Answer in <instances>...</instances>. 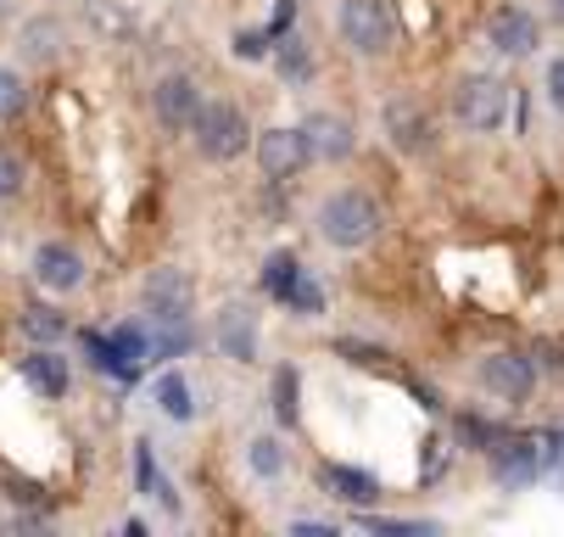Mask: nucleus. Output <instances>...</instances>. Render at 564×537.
Listing matches in <instances>:
<instances>
[{
	"label": "nucleus",
	"instance_id": "0eeeda50",
	"mask_svg": "<svg viewBox=\"0 0 564 537\" xmlns=\"http://www.w3.org/2000/svg\"><path fill=\"white\" fill-rule=\"evenodd\" d=\"M213 342H218L224 358L252 364L258 358V309H252V302H224L218 325H213Z\"/></svg>",
	"mask_w": 564,
	"mask_h": 537
},
{
	"label": "nucleus",
	"instance_id": "6e6552de",
	"mask_svg": "<svg viewBox=\"0 0 564 537\" xmlns=\"http://www.w3.org/2000/svg\"><path fill=\"white\" fill-rule=\"evenodd\" d=\"M151 107H156V123L163 129H191V118L202 107V90H196L191 73H163L156 90H151Z\"/></svg>",
	"mask_w": 564,
	"mask_h": 537
},
{
	"label": "nucleus",
	"instance_id": "7c9ffc66",
	"mask_svg": "<svg viewBox=\"0 0 564 537\" xmlns=\"http://www.w3.org/2000/svg\"><path fill=\"white\" fill-rule=\"evenodd\" d=\"M291 18H296V0H280V12H274V29H269V40H285Z\"/></svg>",
	"mask_w": 564,
	"mask_h": 537
},
{
	"label": "nucleus",
	"instance_id": "a878e982",
	"mask_svg": "<svg viewBox=\"0 0 564 537\" xmlns=\"http://www.w3.org/2000/svg\"><path fill=\"white\" fill-rule=\"evenodd\" d=\"M274 67L285 73V79H296V85H302V79H307V73H313V62H307V51H302L296 40H291V45L280 40V56H274Z\"/></svg>",
	"mask_w": 564,
	"mask_h": 537
},
{
	"label": "nucleus",
	"instance_id": "ddd939ff",
	"mask_svg": "<svg viewBox=\"0 0 564 537\" xmlns=\"http://www.w3.org/2000/svg\"><path fill=\"white\" fill-rule=\"evenodd\" d=\"M34 280L45 291H73V286H85V258H78L67 241H45L34 253Z\"/></svg>",
	"mask_w": 564,
	"mask_h": 537
},
{
	"label": "nucleus",
	"instance_id": "f3484780",
	"mask_svg": "<svg viewBox=\"0 0 564 537\" xmlns=\"http://www.w3.org/2000/svg\"><path fill=\"white\" fill-rule=\"evenodd\" d=\"M325 487H330L336 498L358 504V509L380 504V482H375V476H364V471H352V465H330V471H325Z\"/></svg>",
	"mask_w": 564,
	"mask_h": 537
},
{
	"label": "nucleus",
	"instance_id": "2f4dec72",
	"mask_svg": "<svg viewBox=\"0 0 564 537\" xmlns=\"http://www.w3.org/2000/svg\"><path fill=\"white\" fill-rule=\"evenodd\" d=\"M7 526H12V531H40V526H45V520H40V515H12V520H7Z\"/></svg>",
	"mask_w": 564,
	"mask_h": 537
},
{
	"label": "nucleus",
	"instance_id": "bb28decb",
	"mask_svg": "<svg viewBox=\"0 0 564 537\" xmlns=\"http://www.w3.org/2000/svg\"><path fill=\"white\" fill-rule=\"evenodd\" d=\"M23 191V158H18V151H7V146H0V202H7V196H18Z\"/></svg>",
	"mask_w": 564,
	"mask_h": 537
},
{
	"label": "nucleus",
	"instance_id": "6ab92c4d",
	"mask_svg": "<svg viewBox=\"0 0 564 537\" xmlns=\"http://www.w3.org/2000/svg\"><path fill=\"white\" fill-rule=\"evenodd\" d=\"M56 45H62V29L51 18H40V23L23 29V56L29 62H56Z\"/></svg>",
	"mask_w": 564,
	"mask_h": 537
},
{
	"label": "nucleus",
	"instance_id": "f03ea898",
	"mask_svg": "<svg viewBox=\"0 0 564 537\" xmlns=\"http://www.w3.org/2000/svg\"><path fill=\"white\" fill-rule=\"evenodd\" d=\"M191 135H196V151L207 163H235L240 151H247V112L235 101H202L196 118H191Z\"/></svg>",
	"mask_w": 564,
	"mask_h": 537
},
{
	"label": "nucleus",
	"instance_id": "423d86ee",
	"mask_svg": "<svg viewBox=\"0 0 564 537\" xmlns=\"http://www.w3.org/2000/svg\"><path fill=\"white\" fill-rule=\"evenodd\" d=\"M480 387L503 404H525L531 387H536V369H531L525 353H487L480 358Z\"/></svg>",
	"mask_w": 564,
	"mask_h": 537
},
{
	"label": "nucleus",
	"instance_id": "c756f323",
	"mask_svg": "<svg viewBox=\"0 0 564 537\" xmlns=\"http://www.w3.org/2000/svg\"><path fill=\"white\" fill-rule=\"evenodd\" d=\"M547 101L564 112V56H553V62H547Z\"/></svg>",
	"mask_w": 564,
	"mask_h": 537
},
{
	"label": "nucleus",
	"instance_id": "aec40b11",
	"mask_svg": "<svg viewBox=\"0 0 564 537\" xmlns=\"http://www.w3.org/2000/svg\"><path fill=\"white\" fill-rule=\"evenodd\" d=\"M185 347H191V320H156V336H151L145 358H174Z\"/></svg>",
	"mask_w": 564,
	"mask_h": 537
},
{
	"label": "nucleus",
	"instance_id": "cd10ccee",
	"mask_svg": "<svg viewBox=\"0 0 564 537\" xmlns=\"http://www.w3.org/2000/svg\"><path fill=\"white\" fill-rule=\"evenodd\" d=\"M90 23H96L101 34H107V29H112V34H129V18H123L118 7H107V0H90Z\"/></svg>",
	"mask_w": 564,
	"mask_h": 537
},
{
	"label": "nucleus",
	"instance_id": "a211bd4d",
	"mask_svg": "<svg viewBox=\"0 0 564 537\" xmlns=\"http://www.w3.org/2000/svg\"><path fill=\"white\" fill-rule=\"evenodd\" d=\"M156 409H163L169 420H191L196 415V398H191V380L185 375H156Z\"/></svg>",
	"mask_w": 564,
	"mask_h": 537
},
{
	"label": "nucleus",
	"instance_id": "2eb2a0df",
	"mask_svg": "<svg viewBox=\"0 0 564 537\" xmlns=\"http://www.w3.org/2000/svg\"><path fill=\"white\" fill-rule=\"evenodd\" d=\"M23 380H29L40 398H62L67 393V358H56L51 347H34L23 358Z\"/></svg>",
	"mask_w": 564,
	"mask_h": 537
},
{
	"label": "nucleus",
	"instance_id": "412c9836",
	"mask_svg": "<svg viewBox=\"0 0 564 537\" xmlns=\"http://www.w3.org/2000/svg\"><path fill=\"white\" fill-rule=\"evenodd\" d=\"M23 107H29V85H23V73H18V67H0V123L23 118Z\"/></svg>",
	"mask_w": 564,
	"mask_h": 537
},
{
	"label": "nucleus",
	"instance_id": "39448f33",
	"mask_svg": "<svg viewBox=\"0 0 564 537\" xmlns=\"http://www.w3.org/2000/svg\"><path fill=\"white\" fill-rule=\"evenodd\" d=\"M140 302L151 309V320H191V302H196V286L185 269H151L145 286H140Z\"/></svg>",
	"mask_w": 564,
	"mask_h": 537
},
{
	"label": "nucleus",
	"instance_id": "b1692460",
	"mask_svg": "<svg viewBox=\"0 0 564 537\" xmlns=\"http://www.w3.org/2000/svg\"><path fill=\"white\" fill-rule=\"evenodd\" d=\"M274 415H280V426H296V369L274 375Z\"/></svg>",
	"mask_w": 564,
	"mask_h": 537
},
{
	"label": "nucleus",
	"instance_id": "5701e85b",
	"mask_svg": "<svg viewBox=\"0 0 564 537\" xmlns=\"http://www.w3.org/2000/svg\"><path fill=\"white\" fill-rule=\"evenodd\" d=\"M280 302H285V309H296V314H318V309H325V297H318V286H313L307 275H296V280L280 291Z\"/></svg>",
	"mask_w": 564,
	"mask_h": 537
},
{
	"label": "nucleus",
	"instance_id": "1a4fd4ad",
	"mask_svg": "<svg viewBox=\"0 0 564 537\" xmlns=\"http://www.w3.org/2000/svg\"><path fill=\"white\" fill-rule=\"evenodd\" d=\"M386 135H391V146L402 151V158H420V151H431V118H425V107L409 101V96L386 101Z\"/></svg>",
	"mask_w": 564,
	"mask_h": 537
},
{
	"label": "nucleus",
	"instance_id": "f257e3e1",
	"mask_svg": "<svg viewBox=\"0 0 564 537\" xmlns=\"http://www.w3.org/2000/svg\"><path fill=\"white\" fill-rule=\"evenodd\" d=\"M318 236L330 247H369L380 236V202L364 196V191H336L318 202Z\"/></svg>",
	"mask_w": 564,
	"mask_h": 537
},
{
	"label": "nucleus",
	"instance_id": "393cba45",
	"mask_svg": "<svg viewBox=\"0 0 564 537\" xmlns=\"http://www.w3.org/2000/svg\"><path fill=\"white\" fill-rule=\"evenodd\" d=\"M296 275H302V264H296L291 253H274V258H269V269H263V286H269V291L280 297V291H285V286H291Z\"/></svg>",
	"mask_w": 564,
	"mask_h": 537
},
{
	"label": "nucleus",
	"instance_id": "f8f14e48",
	"mask_svg": "<svg viewBox=\"0 0 564 537\" xmlns=\"http://www.w3.org/2000/svg\"><path fill=\"white\" fill-rule=\"evenodd\" d=\"M302 140H307V158L318 163H341L347 151H352V123L341 112H313L302 123Z\"/></svg>",
	"mask_w": 564,
	"mask_h": 537
},
{
	"label": "nucleus",
	"instance_id": "20e7f679",
	"mask_svg": "<svg viewBox=\"0 0 564 537\" xmlns=\"http://www.w3.org/2000/svg\"><path fill=\"white\" fill-rule=\"evenodd\" d=\"M341 34L358 56H380L391 51V12H386V0H341Z\"/></svg>",
	"mask_w": 564,
	"mask_h": 537
},
{
	"label": "nucleus",
	"instance_id": "4be33fe9",
	"mask_svg": "<svg viewBox=\"0 0 564 537\" xmlns=\"http://www.w3.org/2000/svg\"><path fill=\"white\" fill-rule=\"evenodd\" d=\"M247 465H252L263 482H274V476L285 471V448H280L274 437H252V448H247Z\"/></svg>",
	"mask_w": 564,
	"mask_h": 537
},
{
	"label": "nucleus",
	"instance_id": "9b49d317",
	"mask_svg": "<svg viewBox=\"0 0 564 537\" xmlns=\"http://www.w3.org/2000/svg\"><path fill=\"white\" fill-rule=\"evenodd\" d=\"M258 163H263L269 180H291V174L307 163L302 123H296V129H269V135H258Z\"/></svg>",
	"mask_w": 564,
	"mask_h": 537
},
{
	"label": "nucleus",
	"instance_id": "c85d7f7f",
	"mask_svg": "<svg viewBox=\"0 0 564 537\" xmlns=\"http://www.w3.org/2000/svg\"><path fill=\"white\" fill-rule=\"evenodd\" d=\"M235 56H240V62H263V56H269V34H258V29L247 34V29H240V34H235Z\"/></svg>",
	"mask_w": 564,
	"mask_h": 537
},
{
	"label": "nucleus",
	"instance_id": "7ed1b4c3",
	"mask_svg": "<svg viewBox=\"0 0 564 537\" xmlns=\"http://www.w3.org/2000/svg\"><path fill=\"white\" fill-rule=\"evenodd\" d=\"M453 112L475 135H492L509 118V85L492 79V73H469V79H458V90H453Z\"/></svg>",
	"mask_w": 564,
	"mask_h": 537
},
{
	"label": "nucleus",
	"instance_id": "9d476101",
	"mask_svg": "<svg viewBox=\"0 0 564 537\" xmlns=\"http://www.w3.org/2000/svg\"><path fill=\"white\" fill-rule=\"evenodd\" d=\"M487 40H492V51H503V56H531V51L542 45V29H536V18H531L525 7H498L492 23H487Z\"/></svg>",
	"mask_w": 564,
	"mask_h": 537
},
{
	"label": "nucleus",
	"instance_id": "dca6fc26",
	"mask_svg": "<svg viewBox=\"0 0 564 537\" xmlns=\"http://www.w3.org/2000/svg\"><path fill=\"white\" fill-rule=\"evenodd\" d=\"M18 331L34 347H56V342H67V314H56L51 302H29V309L18 314Z\"/></svg>",
	"mask_w": 564,
	"mask_h": 537
},
{
	"label": "nucleus",
	"instance_id": "473e14b6",
	"mask_svg": "<svg viewBox=\"0 0 564 537\" xmlns=\"http://www.w3.org/2000/svg\"><path fill=\"white\" fill-rule=\"evenodd\" d=\"M0 29H7V0H0Z\"/></svg>",
	"mask_w": 564,
	"mask_h": 537
},
{
	"label": "nucleus",
	"instance_id": "4468645a",
	"mask_svg": "<svg viewBox=\"0 0 564 537\" xmlns=\"http://www.w3.org/2000/svg\"><path fill=\"white\" fill-rule=\"evenodd\" d=\"M487 453H492V471H498L503 487H525V482L542 476V448L525 442V437L520 442H492Z\"/></svg>",
	"mask_w": 564,
	"mask_h": 537
}]
</instances>
